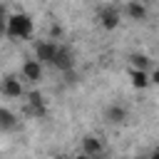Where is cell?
<instances>
[{
  "instance_id": "1",
  "label": "cell",
  "mask_w": 159,
  "mask_h": 159,
  "mask_svg": "<svg viewBox=\"0 0 159 159\" xmlns=\"http://www.w3.org/2000/svg\"><path fill=\"white\" fill-rule=\"evenodd\" d=\"M5 35L15 40H27L32 35V20L27 15H10L5 20Z\"/></svg>"
},
{
  "instance_id": "2",
  "label": "cell",
  "mask_w": 159,
  "mask_h": 159,
  "mask_svg": "<svg viewBox=\"0 0 159 159\" xmlns=\"http://www.w3.org/2000/svg\"><path fill=\"white\" fill-rule=\"evenodd\" d=\"M40 75H42V62H40V60H27V62L22 65V80L37 82Z\"/></svg>"
},
{
  "instance_id": "3",
  "label": "cell",
  "mask_w": 159,
  "mask_h": 159,
  "mask_svg": "<svg viewBox=\"0 0 159 159\" xmlns=\"http://www.w3.org/2000/svg\"><path fill=\"white\" fill-rule=\"evenodd\" d=\"M0 92H2L5 97H20V94H22V82L15 80V77H5V80L0 82Z\"/></svg>"
},
{
  "instance_id": "4",
  "label": "cell",
  "mask_w": 159,
  "mask_h": 159,
  "mask_svg": "<svg viewBox=\"0 0 159 159\" xmlns=\"http://www.w3.org/2000/svg\"><path fill=\"white\" fill-rule=\"evenodd\" d=\"M55 50H57L55 42H40V45H37V60H40V62H52Z\"/></svg>"
},
{
  "instance_id": "5",
  "label": "cell",
  "mask_w": 159,
  "mask_h": 159,
  "mask_svg": "<svg viewBox=\"0 0 159 159\" xmlns=\"http://www.w3.org/2000/svg\"><path fill=\"white\" fill-rule=\"evenodd\" d=\"M99 20H102V25H104L107 30H114V27L119 25V12H117L114 7H109V10H104V12H102V17H99Z\"/></svg>"
},
{
  "instance_id": "6",
  "label": "cell",
  "mask_w": 159,
  "mask_h": 159,
  "mask_svg": "<svg viewBox=\"0 0 159 159\" xmlns=\"http://www.w3.org/2000/svg\"><path fill=\"white\" fill-rule=\"evenodd\" d=\"M82 144H84V154H87V157H97V154L102 152V144H99L97 137H84Z\"/></svg>"
},
{
  "instance_id": "7",
  "label": "cell",
  "mask_w": 159,
  "mask_h": 159,
  "mask_svg": "<svg viewBox=\"0 0 159 159\" xmlns=\"http://www.w3.org/2000/svg\"><path fill=\"white\" fill-rule=\"evenodd\" d=\"M15 127H17L15 117H12L7 109H0V129H15Z\"/></svg>"
},
{
  "instance_id": "8",
  "label": "cell",
  "mask_w": 159,
  "mask_h": 159,
  "mask_svg": "<svg viewBox=\"0 0 159 159\" xmlns=\"http://www.w3.org/2000/svg\"><path fill=\"white\" fill-rule=\"evenodd\" d=\"M127 10H129V15H132L134 20H142V17L147 15L144 5H139V2H129V7H127Z\"/></svg>"
},
{
  "instance_id": "9",
  "label": "cell",
  "mask_w": 159,
  "mask_h": 159,
  "mask_svg": "<svg viewBox=\"0 0 159 159\" xmlns=\"http://www.w3.org/2000/svg\"><path fill=\"white\" fill-rule=\"evenodd\" d=\"M107 117H109V122H122V119H124V109H119V107H112Z\"/></svg>"
},
{
  "instance_id": "10",
  "label": "cell",
  "mask_w": 159,
  "mask_h": 159,
  "mask_svg": "<svg viewBox=\"0 0 159 159\" xmlns=\"http://www.w3.org/2000/svg\"><path fill=\"white\" fill-rule=\"evenodd\" d=\"M75 159H92V157H87V154L82 152V154H80V157H75Z\"/></svg>"
}]
</instances>
